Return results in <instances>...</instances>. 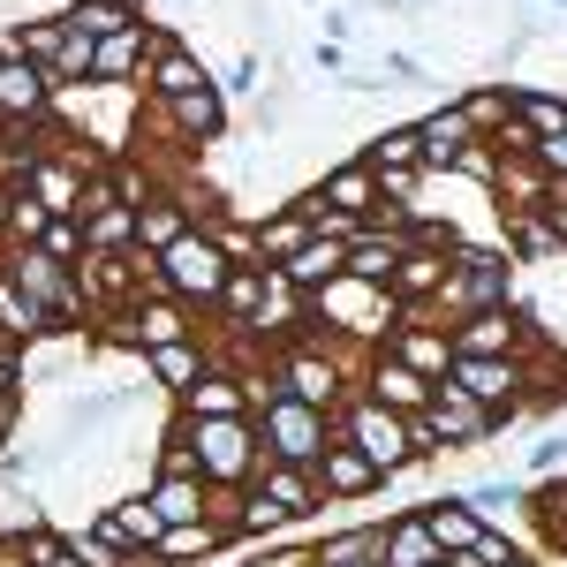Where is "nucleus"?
I'll return each mask as SVG.
<instances>
[{"label": "nucleus", "instance_id": "f257e3e1", "mask_svg": "<svg viewBox=\"0 0 567 567\" xmlns=\"http://www.w3.org/2000/svg\"><path fill=\"white\" fill-rule=\"evenodd\" d=\"M175 432L213 492H250V477L265 470V446H258L250 416H175Z\"/></svg>", "mask_w": 567, "mask_h": 567}, {"label": "nucleus", "instance_id": "f03ea898", "mask_svg": "<svg viewBox=\"0 0 567 567\" xmlns=\"http://www.w3.org/2000/svg\"><path fill=\"white\" fill-rule=\"evenodd\" d=\"M523 288V272L507 250H492V243H462L454 258H446V296H439V326L446 318H477V310H507L523 303L515 296Z\"/></svg>", "mask_w": 567, "mask_h": 567}, {"label": "nucleus", "instance_id": "7ed1b4c3", "mask_svg": "<svg viewBox=\"0 0 567 567\" xmlns=\"http://www.w3.org/2000/svg\"><path fill=\"white\" fill-rule=\"evenodd\" d=\"M227 280H235V258L219 250V235H213V227H189L175 250H159V296L189 303L197 318H213V310H219Z\"/></svg>", "mask_w": 567, "mask_h": 567}, {"label": "nucleus", "instance_id": "20e7f679", "mask_svg": "<svg viewBox=\"0 0 567 567\" xmlns=\"http://www.w3.org/2000/svg\"><path fill=\"white\" fill-rule=\"evenodd\" d=\"M250 424H258L265 462H288V470H318L326 446H333V409H310V401H288V393L250 409Z\"/></svg>", "mask_w": 567, "mask_h": 567}, {"label": "nucleus", "instance_id": "39448f33", "mask_svg": "<svg viewBox=\"0 0 567 567\" xmlns=\"http://www.w3.org/2000/svg\"><path fill=\"white\" fill-rule=\"evenodd\" d=\"M0 265L16 272V288H23L61 333H84V326H91V296H84V272H76V265L45 258L39 243H31V250H0Z\"/></svg>", "mask_w": 567, "mask_h": 567}, {"label": "nucleus", "instance_id": "423d86ee", "mask_svg": "<svg viewBox=\"0 0 567 567\" xmlns=\"http://www.w3.org/2000/svg\"><path fill=\"white\" fill-rule=\"evenodd\" d=\"M333 432L349 439V446H363V454H371V462L386 470V484L416 470V446H409V416H401V409H386V401H371L363 386H355L349 401L333 409Z\"/></svg>", "mask_w": 567, "mask_h": 567}, {"label": "nucleus", "instance_id": "0eeeda50", "mask_svg": "<svg viewBox=\"0 0 567 567\" xmlns=\"http://www.w3.org/2000/svg\"><path fill=\"white\" fill-rule=\"evenodd\" d=\"M446 379L470 393L477 409H492V424H499V432L529 416V355H454V371H446Z\"/></svg>", "mask_w": 567, "mask_h": 567}, {"label": "nucleus", "instance_id": "6e6552de", "mask_svg": "<svg viewBox=\"0 0 567 567\" xmlns=\"http://www.w3.org/2000/svg\"><path fill=\"white\" fill-rule=\"evenodd\" d=\"M53 106H61L53 76L39 61H23L8 45V31H0V130H39V122H53Z\"/></svg>", "mask_w": 567, "mask_h": 567}, {"label": "nucleus", "instance_id": "1a4fd4ad", "mask_svg": "<svg viewBox=\"0 0 567 567\" xmlns=\"http://www.w3.org/2000/svg\"><path fill=\"white\" fill-rule=\"evenodd\" d=\"M205 84H213L205 53L167 23V31H159V53H152V76L136 84V99H144V106H175V99H189V91H205Z\"/></svg>", "mask_w": 567, "mask_h": 567}, {"label": "nucleus", "instance_id": "9d476101", "mask_svg": "<svg viewBox=\"0 0 567 567\" xmlns=\"http://www.w3.org/2000/svg\"><path fill=\"white\" fill-rule=\"evenodd\" d=\"M130 355H152V349H175V341H205V318L175 296H136L130 310Z\"/></svg>", "mask_w": 567, "mask_h": 567}, {"label": "nucleus", "instance_id": "9b49d317", "mask_svg": "<svg viewBox=\"0 0 567 567\" xmlns=\"http://www.w3.org/2000/svg\"><path fill=\"white\" fill-rule=\"evenodd\" d=\"M318 492H326L333 507H363V499H379V492H386V470H379L363 446H349V439L333 432L326 462H318Z\"/></svg>", "mask_w": 567, "mask_h": 567}, {"label": "nucleus", "instance_id": "f8f14e48", "mask_svg": "<svg viewBox=\"0 0 567 567\" xmlns=\"http://www.w3.org/2000/svg\"><path fill=\"white\" fill-rule=\"evenodd\" d=\"M250 492H258V499H265V507H272L288 529H296V523H318V515L333 507V499L318 492V470H288V462H265L258 477H250Z\"/></svg>", "mask_w": 567, "mask_h": 567}, {"label": "nucleus", "instance_id": "ddd939ff", "mask_svg": "<svg viewBox=\"0 0 567 567\" xmlns=\"http://www.w3.org/2000/svg\"><path fill=\"white\" fill-rule=\"evenodd\" d=\"M152 122L175 136V144L205 152V144H219V136H227V91L205 84V91H189V99H175V106H152Z\"/></svg>", "mask_w": 567, "mask_h": 567}, {"label": "nucleus", "instance_id": "4468645a", "mask_svg": "<svg viewBox=\"0 0 567 567\" xmlns=\"http://www.w3.org/2000/svg\"><path fill=\"white\" fill-rule=\"evenodd\" d=\"M432 424H439V439H446V454H477V446H492V439H499L492 409H477V401L454 386V379H439V393H432Z\"/></svg>", "mask_w": 567, "mask_h": 567}, {"label": "nucleus", "instance_id": "2eb2a0df", "mask_svg": "<svg viewBox=\"0 0 567 567\" xmlns=\"http://www.w3.org/2000/svg\"><path fill=\"white\" fill-rule=\"evenodd\" d=\"M159 31H167V23H144V31H122V39H99V69H91V84H106V91H136L144 76H152Z\"/></svg>", "mask_w": 567, "mask_h": 567}, {"label": "nucleus", "instance_id": "dca6fc26", "mask_svg": "<svg viewBox=\"0 0 567 567\" xmlns=\"http://www.w3.org/2000/svg\"><path fill=\"white\" fill-rule=\"evenodd\" d=\"M363 393H371V401H386V409H401V416H424L439 386L424 379V371H409L393 349H371V363H363Z\"/></svg>", "mask_w": 567, "mask_h": 567}, {"label": "nucleus", "instance_id": "f3484780", "mask_svg": "<svg viewBox=\"0 0 567 567\" xmlns=\"http://www.w3.org/2000/svg\"><path fill=\"white\" fill-rule=\"evenodd\" d=\"M416 144H424V175H454V167H462V152L477 144V130H470V114H462V99H446V106H432V114L416 122Z\"/></svg>", "mask_w": 567, "mask_h": 567}, {"label": "nucleus", "instance_id": "a211bd4d", "mask_svg": "<svg viewBox=\"0 0 567 567\" xmlns=\"http://www.w3.org/2000/svg\"><path fill=\"white\" fill-rule=\"evenodd\" d=\"M446 258H454V250H432V243H409V258L393 265V296H401V310L432 318V310H439V296H446Z\"/></svg>", "mask_w": 567, "mask_h": 567}, {"label": "nucleus", "instance_id": "6ab92c4d", "mask_svg": "<svg viewBox=\"0 0 567 567\" xmlns=\"http://www.w3.org/2000/svg\"><path fill=\"white\" fill-rule=\"evenodd\" d=\"M189 227H197L189 197H182L175 182H159V189H152V197L136 205V250H152V258H159V250H175Z\"/></svg>", "mask_w": 567, "mask_h": 567}, {"label": "nucleus", "instance_id": "aec40b11", "mask_svg": "<svg viewBox=\"0 0 567 567\" xmlns=\"http://www.w3.org/2000/svg\"><path fill=\"white\" fill-rule=\"evenodd\" d=\"M272 272H280L296 296H310V303H318L333 280H349V243H333V235H310L303 250H296L288 265H272Z\"/></svg>", "mask_w": 567, "mask_h": 567}, {"label": "nucleus", "instance_id": "412c9836", "mask_svg": "<svg viewBox=\"0 0 567 567\" xmlns=\"http://www.w3.org/2000/svg\"><path fill=\"white\" fill-rule=\"evenodd\" d=\"M136 363H144V386H159L167 401H182V393L219 363V349L213 341H175V349H152V355H136Z\"/></svg>", "mask_w": 567, "mask_h": 567}, {"label": "nucleus", "instance_id": "4be33fe9", "mask_svg": "<svg viewBox=\"0 0 567 567\" xmlns=\"http://www.w3.org/2000/svg\"><path fill=\"white\" fill-rule=\"evenodd\" d=\"M144 499L159 507V523H167V529H182V523H205L219 492L197 477V470H175V477H144Z\"/></svg>", "mask_w": 567, "mask_h": 567}, {"label": "nucleus", "instance_id": "5701e85b", "mask_svg": "<svg viewBox=\"0 0 567 567\" xmlns=\"http://www.w3.org/2000/svg\"><path fill=\"white\" fill-rule=\"evenodd\" d=\"M386 349L401 355L409 371H424L432 386H439V379H446V371H454V333H446V326H432V318H409V326L393 333Z\"/></svg>", "mask_w": 567, "mask_h": 567}, {"label": "nucleus", "instance_id": "b1692460", "mask_svg": "<svg viewBox=\"0 0 567 567\" xmlns=\"http://www.w3.org/2000/svg\"><path fill=\"white\" fill-rule=\"evenodd\" d=\"M175 416H250V386H243V371H235V363H213V371L175 401Z\"/></svg>", "mask_w": 567, "mask_h": 567}, {"label": "nucleus", "instance_id": "393cba45", "mask_svg": "<svg viewBox=\"0 0 567 567\" xmlns=\"http://www.w3.org/2000/svg\"><path fill=\"white\" fill-rule=\"evenodd\" d=\"M250 227H258V265H288L310 235H318V227H310V213H303V197L265 205V219H250Z\"/></svg>", "mask_w": 567, "mask_h": 567}, {"label": "nucleus", "instance_id": "a878e982", "mask_svg": "<svg viewBox=\"0 0 567 567\" xmlns=\"http://www.w3.org/2000/svg\"><path fill=\"white\" fill-rule=\"evenodd\" d=\"M432 560H446V553L432 545V529H424L416 507H401V515L379 523V567H432Z\"/></svg>", "mask_w": 567, "mask_h": 567}, {"label": "nucleus", "instance_id": "bb28decb", "mask_svg": "<svg viewBox=\"0 0 567 567\" xmlns=\"http://www.w3.org/2000/svg\"><path fill=\"white\" fill-rule=\"evenodd\" d=\"M310 197H318V205H333V213L371 219V213H379V175H371L363 159H341V167H326V175H318Z\"/></svg>", "mask_w": 567, "mask_h": 567}, {"label": "nucleus", "instance_id": "cd10ccee", "mask_svg": "<svg viewBox=\"0 0 567 567\" xmlns=\"http://www.w3.org/2000/svg\"><path fill=\"white\" fill-rule=\"evenodd\" d=\"M416 515H424V529H432V545H439V553H470V545L484 537L477 507H470L462 492H439V499H424Z\"/></svg>", "mask_w": 567, "mask_h": 567}, {"label": "nucleus", "instance_id": "c85d7f7f", "mask_svg": "<svg viewBox=\"0 0 567 567\" xmlns=\"http://www.w3.org/2000/svg\"><path fill=\"white\" fill-rule=\"evenodd\" d=\"M61 23H69V31H84V39H122V31H144L152 16H144L136 0H69V8H61Z\"/></svg>", "mask_w": 567, "mask_h": 567}, {"label": "nucleus", "instance_id": "c756f323", "mask_svg": "<svg viewBox=\"0 0 567 567\" xmlns=\"http://www.w3.org/2000/svg\"><path fill=\"white\" fill-rule=\"evenodd\" d=\"M545 189H553V175H545L537 159H499V182H492V197H499V219L545 213Z\"/></svg>", "mask_w": 567, "mask_h": 567}, {"label": "nucleus", "instance_id": "7c9ffc66", "mask_svg": "<svg viewBox=\"0 0 567 567\" xmlns=\"http://www.w3.org/2000/svg\"><path fill=\"white\" fill-rule=\"evenodd\" d=\"M99 523L114 529V537H122V545H130V553H152V545H159V537H167V523H159V507H152V499H144V492H130V499H114V507H106V515H99Z\"/></svg>", "mask_w": 567, "mask_h": 567}, {"label": "nucleus", "instance_id": "2f4dec72", "mask_svg": "<svg viewBox=\"0 0 567 567\" xmlns=\"http://www.w3.org/2000/svg\"><path fill=\"white\" fill-rule=\"evenodd\" d=\"M0 326H8L23 349H31V341H61V326H53V318L16 288V272H8V265H0Z\"/></svg>", "mask_w": 567, "mask_h": 567}, {"label": "nucleus", "instance_id": "473e14b6", "mask_svg": "<svg viewBox=\"0 0 567 567\" xmlns=\"http://www.w3.org/2000/svg\"><path fill=\"white\" fill-rule=\"evenodd\" d=\"M379 560V523H349V529H326L310 545V567H371Z\"/></svg>", "mask_w": 567, "mask_h": 567}, {"label": "nucleus", "instance_id": "72a5a7b5", "mask_svg": "<svg viewBox=\"0 0 567 567\" xmlns=\"http://www.w3.org/2000/svg\"><path fill=\"white\" fill-rule=\"evenodd\" d=\"M462 499L477 507V523H484V529H507V523H515V515L529 507V477H484V484H470Z\"/></svg>", "mask_w": 567, "mask_h": 567}, {"label": "nucleus", "instance_id": "f704fd0d", "mask_svg": "<svg viewBox=\"0 0 567 567\" xmlns=\"http://www.w3.org/2000/svg\"><path fill=\"white\" fill-rule=\"evenodd\" d=\"M355 159H363L371 175H386V167H424V144H416V122H393V130L363 136V144H355Z\"/></svg>", "mask_w": 567, "mask_h": 567}, {"label": "nucleus", "instance_id": "c9c22d12", "mask_svg": "<svg viewBox=\"0 0 567 567\" xmlns=\"http://www.w3.org/2000/svg\"><path fill=\"white\" fill-rule=\"evenodd\" d=\"M45 219L53 213H45L31 189H8V197H0V250H31L45 235Z\"/></svg>", "mask_w": 567, "mask_h": 567}, {"label": "nucleus", "instance_id": "e433bc0d", "mask_svg": "<svg viewBox=\"0 0 567 567\" xmlns=\"http://www.w3.org/2000/svg\"><path fill=\"white\" fill-rule=\"evenodd\" d=\"M462 99V114H470V130L492 144V136L515 122V84H477V91H454Z\"/></svg>", "mask_w": 567, "mask_h": 567}, {"label": "nucleus", "instance_id": "4c0bfd02", "mask_svg": "<svg viewBox=\"0 0 567 567\" xmlns=\"http://www.w3.org/2000/svg\"><path fill=\"white\" fill-rule=\"evenodd\" d=\"M84 243H91V258H130V250H136V213H130V205L91 213L84 219Z\"/></svg>", "mask_w": 567, "mask_h": 567}, {"label": "nucleus", "instance_id": "58836bf2", "mask_svg": "<svg viewBox=\"0 0 567 567\" xmlns=\"http://www.w3.org/2000/svg\"><path fill=\"white\" fill-rule=\"evenodd\" d=\"M8 45H16L23 61L53 69V61H61V45H69V23H61V16H31V23H16V31H8Z\"/></svg>", "mask_w": 567, "mask_h": 567}, {"label": "nucleus", "instance_id": "ea45409f", "mask_svg": "<svg viewBox=\"0 0 567 567\" xmlns=\"http://www.w3.org/2000/svg\"><path fill=\"white\" fill-rule=\"evenodd\" d=\"M529 523L545 529L553 545H567V477H529Z\"/></svg>", "mask_w": 567, "mask_h": 567}, {"label": "nucleus", "instance_id": "a19ab883", "mask_svg": "<svg viewBox=\"0 0 567 567\" xmlns=\"http://www.w3.org/2000/svg\"><path fill=\"white\" fill-rule=\"evenodd\" d=\"M507 258H515V265L560 258V235H553V219H545V213H523V219H507Z\"/></svg>", "mask_w": 567, "mask_h": 567}, {"label": "nucleus", "instance_id": "79ce46f5", "mask_svg": "<svg viewBox=\"0 0 567 567\" xmlns=\"http://www.w3.org/2000/svg\"><path fill=\"white\" fill-rule=\"evenodd\" d=\"M515 122H523L529 136H560V130H567V99H553V91H529V84H515Z\"/></svg>", "mask_w": 567, "mask_h": 567}, {"label": "nucleus", "instance_id": "37998d69", "mask_svg": "<svg viewBox=\"0 0 567 567\" xmlns=\"http://www.w3.org/2000/svg\"><path fill=\"white\" fill-rule=\"evenodd\" d=\"M39 250H45V258H61V265H76V272H84V258H91L84 219H76V213H53V219H45V235H39Z\"/></svg>", "mask_w": 567, "mask_h": 567}, {"label": "nucleus", "instance_id": "c03bdc74", "mask_svg": "<svg viewBox=\"0 0 567 567\" xmlns=\"http://www.w3.org/2000/svg\"><path fill=\"white\" fill-rule=\"evenodd\" d=\"M280 515H272V507H265L258 492H235V537H280Z\"/></svg>", "mask_w": 567, "mask_h": 567}, {"label": "nucleus", "instance_id": "a18cd8bd", "mask_svg": "<svg viewBox=\"0 0 567 567\" xmlns=\"http://www.w3.org/2000/svg\"><path fill=\"white\" fill-rule=\"evenodd\" d=\"M560 462H567V432H545L537 446H529L523 470H529V477H560Z\"/></svg>", "mask_w": 567, "mask_h": 567}, {"label": "nucleus", "instance_id": "49530a36", "mask_svg": "<svg viewBox=\"0 0 567 567\" xmlns=\"http://www.w3.org/2000/svg\"><path fill=\"white\" fill-rule=\"evenodd\" d=\"M454 175H470V182H499V144H470V152H462V167H454Z\"/></svg>", "mask_w": 567, "mask_h": 567}, {"label": "nucleus", "instance_id": "de8ad7c7", "mask_svg": "<svg viewBox=\"0 0 567 567\" xmlns=\"http://www.w3.org/2000/svg\"><path fill=\"white\" fill-rule=\"evenodd\" d=\"M537 167H545L553 182L567 175V130H560V136H537Z\"/></svg>", "mask_w": 567, "mask_h": 567}, {"label": "nucleus", "instance_id": "09e8293b", "mask_svg": "<svg viewBox=\"0 0 567 567\" xmlns=\"http://www.w3.org/2000/svg\"><path fill=\"white\" fill-rule=\"evenodd\" d=\"M545 219H553V235H560V250H567V175L545 189Z\"/></svg>", "mask_w": 567, "mask_h": 567}, {"label": "nucleus", "instance_id": "8fccbe9b", "mask_svg": "<svg viewBox=\"0 0 567 567\" xmlns=\"http://www.w3.org/2000/svg\"><path fill=\"white\" fill-rule=\"evenodd\" d=\"M16 432H23V401H0V454L16 446Z\"/></svg>", "mask_w": 567, "mask_h": 567}, {"label": "nucleus", "instance_id": "3c124183", "mask_svg": "<svg viewBox=\"0 0 567 567\" xmlns=\"http://www.w3.org/2000/svg\"><path fill=\"white\" fill-rule=\"evenodd\" d=\"M250 84H258V53H243V61L227 69V84H219V91H250Z\"/></svg>", "mask_w": 567, "mask_h": 567}, {"label": "nucleus", "instance_id": "603ef678", "mask_svg": "<svg viewBox=\"0 0 567 567\" xmlns=\"http://www.w3.org/2000/svg\"><path fill=\"white\" fill-rule=\"evenodd\" d=\"M386 76H401V84H424V61H409V53H386Z\"/></svg>", "mask_w": 567, "mask_h": 567}, {"label": "nucleus", "instance_id": "864d4df0", "mask_svg": "<svg viewBox=\"0 0 567 567\" xmlns=\"http://www.w3.org/2000/svg\"><path fill=\"white\" fill-rule=\"evenodd\" d=\"M0 401H23V363H0Z\"/></svg>", "mask_w": 567, "mask_h": 567}, {"label": "nucleus", "instance_id": "5fc2aeb1", "mask_svg": "<svg viewBox=\"0 0 567 567\" xmlns=\"http://www.w3.org/2000/svg\"><path fill=\"white\" fill-rule=\"evenodd\" d=\"M53 567H91V560H84V553H76V545H69V553H61V560H53Z\"/></svg>", "mask_w": 567, "mask_h": 567}, {"label": "nucleus", "instance_id": "6e6d98bb", "mask_svg": "<svg viewBox=\"0 0 567 567\" xmlns=\"http://www.w3.org/2000/svg\"><path fill=\"white\" fill-rule=\"evenodd\" d=\"M243 567H280V553H265V560H243Z\"/></svg>", "mask_w": 567, "mask_h": 567}, {"label": "nucleus", "instance_id": "4d7b16f0", "mask_svg": "<svg viewBox=\"0 0 567 567\" xmlns=\"http://www.w3.org/2000/svg\"><path fill=\"white\" fill-rule=\"evenodd\" d=\"M507 567H537V560H529V553H515V560H507Z\"/></svg>", "mask_w": 567, "mask_h": 567}, {"label": "nucleus", "instance_id": "13d9d810", "mask_svg": "<svg viewBox=\"0 0 567 567\" xmlns=\"http://www.w3.org/2000/svg\"><path fill=\"white\" fill-rule=\"evenodd\" d=\"M545 8H567V0H545Z\"/></svg>", "mask_w": 567, "mask_h": 567}, {"label": "nucleus", "instance_id": "bf43d9fd", "mask_svg": "<svg viewBox=\"0 0 567 567\" xmlns=\"http://www.w3.org/2000/svg\"><path fill=\"white\" fill-rule=\"evenodd\" d=\"M432 567H454V560H432Z\"/></svg>", "mask_w": 567, "mask_h": 567}, {"label": "nucleus", "instance_id": "052dcab7", "mask_svg": "<svg viewBox=\"0 0 567 567\" xmlns=\"http://www.w3.org/2000/svg\"><path fill=\"white\" fill-rule=\"evenodd\" d=\"M0 197H8V189H0Z\"/></svg>", "mask_w": 567, "mask_h": 567}, {"label": "nucleus", "instance_id": "680f3d73", "mask_svg": "<svg viewBox=\"0 0 567 567\" xmlns=\"http://www.w3.org/2000/svg\"><path fill=\"white\" fill-rule=\"evenodd\" d=\"M371 567H379V560H371Z\"/></svg>", "mask_w": 567, "mask_h": 567}]
</instances>
